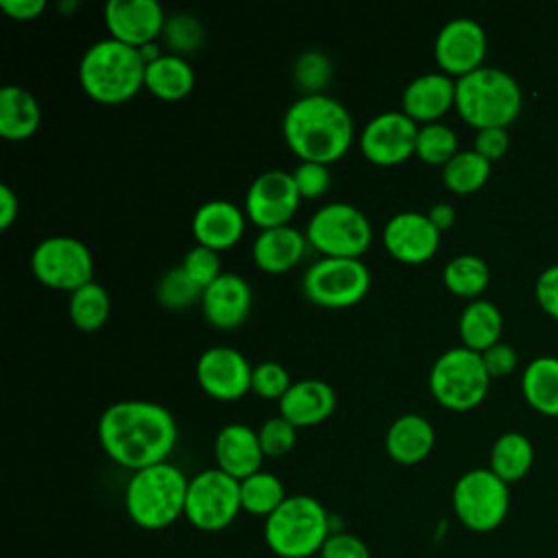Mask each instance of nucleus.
I'll return each instance as SVG.
<instances>
[{"mask_svg":"<svg viewBox=\"0 0 558 558\" xmlns=\"http://www.w3.org/2000/svg\"><path fill=\"white\" fill-rule=\"evenodd\" d=\"M508 131L504 126H488L475 133L473 150H477L488 161H495L508 150Z\"/></svg>","mask_w":558,"mask_h":558,"instance_id":"obj_44","label":"nucleus"},{"mask_svg":"<svg viewBox=\"0 0 558 558\" xmlns=\"http://www.w3.org/2000/svg\"><path fill=\"white\" fill-rule=\"evenodd\" d=\"M203 290L190 279L183 266L168 268L157 281V301L170 310L187 307L194 301H201Z\"/></svg>","mask_w":558,"mask_h":558,"instance_id":"obj_38","label":"nucleus"},{"mask_svg":"<svg viewBox=\"0 0 558 558\" xmlns=\"http://www.w3.org/2000/svg\"><path fill=\"white\" fill-rule=\"evenodd\" d=\"M305 238L323 257H360L371 246L373 227L362 209L336 201L312 214Z\"/></svg>","mask_w":558,"mask_h":558,"instance_id":"obj_8","label":"nucleus"},{"mask_svg":"<svg viewBox=\"0 0 558 558\" xmlns=\"http://www.w3.org/2000/svg\"><path fill=\"white\" fill-rule=\"evenodd\" d=\"M257 436H259V445H262L264 456L279 458V456H286L294 447V442H296V427L288 418H283L279 414V416L266 418L259 425Z\"/></svg>","mask_w":558,"mask_h":558,"instance_id":"obj_39","label":"nucleus"},{"mask_svg":"<svg viewBox=\"0 0 558 558\" xmlns=\"http://www.w3.org/2000/svg\"><path fill=\"white\" fill-rule=\"evenodd\" d=\"M486 33L473 17L458 15L447 20L434 39V57L447 74H469L482 65Z\"/></svg>","mask_w":558,"mask_h":558,"instance_id":"obj_15","label":"nucleus"},{"mask_svg":"<svg viewBox=\"0 0 558 558\" xmlns=\"http://www.w3.org/2000/svg\"><path fill=\"white\" fill-rule=\"evenodd\" d=\"M301 194L286 170H266L257 174L244 196V214L262 229L288 225L299 207Z\"/></svg>","mask_w":558,"mask_h":558,"instance_id":"obj_14","label":"nucleus"},{"mask_svg":"<svg viewBox=\"0 0 558 558\" xmlns=\"http://www.w3.org/2000/svg\"><path fill=\"white\" fill-rule=\"evenodd\" d=\"M253 366L242 351L216 344L205 349L196 360V379L201 388L222 401H231L251 390Z\"/></svg>","mask_w":558,"mask_h":558,"instance_id":"obj_16","label":"nucleus"},{"mask_svg":"<svg viewBox=\"0 0 558 558\" xmlns=\"http://www.w3.org/2000/svg\"><path fill=\"white\" fill-rule=\"evenodd\" d=\"M31 268L35 277L57 290H76L92 279L94 259L81 240L72 235L44 238L31 255Z\"/></svg>","mask_w":558,"mask_h":558,"instance_id":"obj_12","label":"nucleus"},{"mask_svg":"<svg viewBox=\"0 0 558 558\" xmlns=\"http://www.w3.org/2000/svg\"><path fill=\"white\" fill-rule=\"evenodd\" d=\"M521 388L532 408L545 414H558V357H534L523 368Z\"/></svg>","mask_w":558,"mask_h":558,"instance_id":"obj_29","label":"nucleus"},{"mask_svg":"<svg viewBox=\"0 0 558 558\" xmlns=\"http://www.w3.org/2000/svg\"><path fill=\"white\" fill-rule=\"evenodd\" d=\"M329 534V514L310 495H288L264 519L266 545L279 558H310L320 554Z\"/></svg>","mask_w":558,"mask_h":558,"instance_id":"obj_6","label":"nucleus"},{"mask_svg":"<svg viewBox=\"0 0 558 558\" xmlns=\"http://www.w3.org/2000/svg\"><path fill=\"white\" fill-rule=\"evenodd\" d=\"M401 105L414 122H436L451 105H456V81L442 70L423 72L403 87Z\"/></svg>","mask_w":558,"mask_h":558,"instance_id":"obj_20","label":"nucleus"},{"mask_svg":"<svg viewBox=\"0 0 558 558\" xmlns=\"http://www.w3.org/2000/svg\"><path fill=\"white\" fill-rule=\"evenodd\" d=\"M161 37L168 46V52L185 57V54L198 50V46L203 44V26L192 13L179 11V13L166 15Z\"/></svg>","mask_w":558,"mask_h":558,"instance_id":"obj_36","label":"nucleus"},{"mask_svg":"<svg viewBox=\"0 0 558 558\" xmlns=\"http://www.w3.org/2000/svg\"><path fill=\"white\" fill-rule=\"evenodd\" d=\"M41 111L37 98L20 85L0 89V133L7 140H24L39 126Z\"/></svg>","mask_w":558,"mask_h":558,"instance_id":"obj_27","label":"nucleus"},{"mask_svg":"<svg viewBox=\"0 0 558 558\" xmlns=\"http://www.w3.org/2000/svg\"><path fill=\"white\" fill-rule=\"evenodd\" d=\"M429 390L449 410H471L488 392L490 375L482 353L469 347L445 349L429 368Z\"/></svg>","mask_w":558,"mask_h":558,"instance_id":"obj_7","label":"nucleus"},{"mask_svg":"<svg viewBox=\"0 0 558 558\" xmlns=\"http://www.w3.org/2000/svg\"><path fill=\"white\" fill-rule=\"evenodd\" d=\"M490 279V270L486 262L473 253H462L451 257L442 268L445 286L458 296H475L480 294Z\"/></svg>","mask_w":558,"mask_h":558,"instance_id":"obj_34","label":"nucleus"},{"mask_svg":"<svg viewBox=\"0 0 558 558\" xmlns=\"http://www.w3.org/2000/svg\"><path fill=\"white\" fill-rule=\"evenodd\" d=\"M501 312L499 307L488 299H471L458 320L460 338L464 347L473 351H486L490 344L499 342L501 333Z\"/></svg>","mask_w":558,"mask_h":558,"instance_id":"obj_28","label":"nucleus"},{"mask_svg":"<svg viewBox=\"0 0 558 558\" xmlns=\"http://www.w3.org/2000/svg\"><path fill=\"white\" fill-rule=\"evenodd\" d=\"M536 299L543 310L558 318V264L547 266L536 279Z\"/></svg>","mask_w":558,"mask_h":558,"instance_id":"obj_46","label":"nucleus"},{"mask_svg":"<svg viewBox=\"0 0 558 558\" xmlns=\"http://www.w3.org/2000/svg\"><path fill=\"white\" fill-rule=\"evenodd\" d=\"M418 124L403 109L373 116L360 133L362 155L377 166H395L414 155Z\"/></svg>","mask_w":558,"mask_h":558,"instance_id":"obj_13","label":"nucleus"},{"mask_svg":"<svg viewBox=\"0 0 558 558\" xmlns=\"http://www.w3.org/2000/svg\"><path fill=\"white\" fill-rule=\"evenodd\" d=\"M137 50H140L144 63H150V61H155V59H159V57L163 54L161 48H159V44H157V39H155V41H148V44H144V46H140Z\"/></svg>","mask_w":558,"mask_h":558,"instance_id":"obj_50","label":"nucleus"},{"mask_svg":"<svg viewBox=\"0 0 558 558\" xmlns=\"http://www.w3.org/2000/svg\"><path fill=\"white\" fill-rule=\"evenodd\" d=\"M482 360L490 377L506 375L517 366V351L508 342H495L482 351Z\"/></svg>","mask_w":558,"mask_h":558,"instance_id":"obj_45","label":"nucleus"},{"mask_svg":"<svg viewBox=\"0 0 558 558\" xmlns=\"http://www.w3.org/2000/svg\"><path fill=\"white\" fill-rule=\"evenodd\" d=\"M436 440L434 425L416 412L397 416L386 432V451L399 464H416L432 451Z\"/></svg>","mask_w":558,"mask_h":558,"instance_id":"obj_25","label":"nucleus"},{"mask_svg":"<svg viewBox=\"0 0 558 558\" xmlns=\"http://www.w3.org/2000/svg\"><path fill=\"white\" fill-rule=\"evenodd\" d=\"M102 13L109 37L135 48L155 41L166 24L163 7L157 0H109Z\"/></svg>","mask_w":558,"mask_h":558,"instance_id":"obj_18","label":"nucleus"},{"mask_svg":"<svg viewBox=\"0 0 558 558\" xmlns=\"http://www.w3.org/2000/svg\"><path fill=\"white\" fill-rule=\"evenodd\" d=\"M440 242V231L416 209H403L388 218L384 227V244L392 257L405 264H421L429 259Z\"/></svg>","mask_w":558,"mask_h":558,"instance_id":"obj_17","label":"nucleus"},{"mask_svg":"<svg viewBox=\"0 0 558 558\" xmlns=\"http://www.w3.org/2000/svg\"><path fill=\"white\" fill-rule=\"evenodd\" d=\"M451 506L464 527L473 532H490L499 527L508 514L510 490L488 466H477L456 480Z\"/></svg>","mask_w":558,"mask_h":558,"instance_id":"obj_9","label":"nucleus"},{"mask_svg":"<svg viewBox=\"0 0 558 558\" xmlns=\"http://www.w3.org/2000/svg\"><path fill=\"white\" fill-rule=\"evenodd\" d=\"M458 153V135L445 122H427L418 126L414 155L425 163H447Z\"/></svg>","mask_w":558,"mask_h":558,"instance_id":"obj_35","label":"nucleus"},{"mask_svg":"<svg viewBox=\"0 0 558 558\" xmlns=\"http://www.w3.org/2000/svg\"><path fill=\"white\" fill-rule=\"evenodd\" d=\"M290 373L279 362L266 360L253 366L251 390L264 399H281L290 388Z\"/></svg>","mask_w":558,"mask_h":558,"instance_id":"obj_41","label":"nucleus"},{"mask_svg":"<svg viewBox=\"0 0 558 558\" xmlns=\"http://www.w3.org/2000/svg\"><path fill=\"white\" fill-rule=\"evenodd\" d=\"M17 207L20 203L15 192L7 183H2L0 185V229H7L17 218Z\"/></svg>","mask_w":558,"mask_h":558,"instance_id":"obj_48","label":"nucleus"},{"mask_svg":"<svg viewBox=\"0 0 558 558\" xmlns=\"http://www.w3.org/2000/svg\"><path fill=\"white\" fill-rule=\"evenodd\" d=\"M192 233L207 248H229L244 233V211L231 201L211 198L194 211Z\"/></svg>","mask_w":558,"mask_h":558,"instance_id":"obj_22","label":"nucleus"},{"mask_svg":"<svg viewBox=\"0 0 558 558\" xmlns=\"http://www.w3.org/2000/svg\"><path fill=\"white\" fill-rule=\"evenodd\" d=\"M427 218L434 222V227H436L438 231H445V229H449V227L453 225V220H456V209H453L449 203L438 201V203H434V205L427 209Z\"/></svg>","mask_w":558,"mask_h":558,"instance_id":"obj_49","label":"nucleus"},{"mask_svg":"<svg viewBox=\"0 0 558 558\" xmlns=\"http://www.w3.org/2000/svg\"><path fill=\"white\" fill-rule=\"evenodd\" d=\"M242 510L240 480L222 469H203L190 477L183 517L203 532L225 530Z\"/></svg>","mask_w":558,"mask_h":558,"instance_id":"obj_10","label":"nucleus"},{"mask_svg":"<svg viewBox=\"0 0 558 558\" xmlns=\"http://www.w3.org/2000/svg\"><path fill=\"white\" fill-rule=\"evenodd\" d=\"M336 408V392L323 379L292 381L286 395L279 399V414L294 427H307L323 423Z\"/></svg>","mask_w":558,"mask_h":558,"instance_id":"obj_23","label":"nucleus"},{"mask_svg":"<svg viewBox=\"0 0 558 558\" xmlns=\"http://www.w3.org/2000/svg\"><path fill=\"white\" fill-rule=\"evenodd\" d=\"M187 484L185 473L170 462L133 471L124 488L126 514L144 530L168 527L185 512Z\"/></svg>","mask_w":558,"mask_h":558,"instance_id":"obj_4","label":"nucleus"},{"mask_svg":"<svg viewBox=\"0 0 558 558\" xmlns=\"http://www.w3.org/2000/svg\"><path fill=\"white\" fill-rule=\"evenodd\" d=\"M521 87L517 78L493 65H480L477 70L456 78V109L471 126H508L521 111Z\"/></svg>","mask_w":558,"mask_h":558,"instance_id":"obj_5","label":"nucleus"},{"mask_svg":"<svg viewBox=\"0 0 558 558\" xmlns=\"http://www.w3.org/2000/svg\"><path fill=\"white\" fill-rule=\"evenodd\" d=\"M177 436L172 412L148 399L116 401L98 418V440L105 453L131 471L166 462Z\"/></svg>","mask_w":558,"mask_h":558,"instance_id":"obj_1","label":"nucleus"},{"mask_svg":"<svg viewBox=\"0 0 558 558\" xmlns=\"http://www.w3.org/2000/svg\"><path fill=\"white\" fill-rule=\"evenodd\" d=\"M286 497L288 495L283 490V484L275 473L259 469L257 473L240 480L242 510L253 517H270Z\"/></svg>","mask_w":558,"mask_h":558,"instance_id":"obj_31","label":"nucleus"},{"mask_svg":"<svg viewBox=\"0 0 558 558\" xmlns=\"http://www.w3.org/2000/svg\"><path fill=\"white\" fill-rule=\"evenodd\" d=\"M253 303L251 286L238 272H222L201 294L203 316L220 329H233L248 316Z\"/></svg>","mask_w":558,"mask_h":558,"instance_id":"obj_19","label":"nucleus"},{"mask_svg":"<svg viewBox=\"0 0 558 558\" xmlns=\"http://www.w3.org/2000/svg\"><path fill=\"white\" fill-rule=\"evenodd\" d=\"M371 272L360 257H320L303 275V294L323 307H349L362 301Z\"/></svg>","mask_w":558,"mask_h":558,"instance_id":"obj_11","label":"nucleus"},{"mask_svg":"<svg viewBox=\"0 0 558 558\" xmlns=\"http://www.w3.org/2000/svg\"><path fill=\"white\" fill-rule=\"evenodd\" d=\"M320 558H371L366 543L349 532H331L318 554Z\"/></svg>","mask_w":558,"mask_h":558,"instance_id":"obj_43","label":"nucleus"},{"mask_svg":"<svg viewBox=\"0 0 558 558\" xmlns=\"http://www.w3.org/2000/svg\"><path fill=\"white\" fill-rule=\"evenodd\" d=\"M218 469L235 480H244L262 469L264 451L259 445L257 429L244 423H227L214 442Z\"/></svg>","mask_w":558,"mask_h":558,"instance_id":"obj_21","label":"nucleus"},{"mask_svg":"<svg viewBox=\"0 0 558 558\" xmlns=\"http://www.w3.org/2000/svg\"><path fill=\"white\" fill-rule=\"evenodd\" d=\"M144 87L163 100H179L194 87L192 63L174 52H163L159 59L146 63Z\"/></svg>","mask_w":558,"mask_h":558,"instance_id":"obj_26","label":"nucleus"},{"mask_svg":"<svg viewBox=\"0 0 558 558\" xmlns=\"http://www.w3.org/2000/svg\"><path fill=\"white\" fill-rule=\"evenodd\" d=\"M0 7L15 20H35L44 13L46 0H0Z\"/></svg>","mask_w":558,"mask_h":558,"instance_id":"obj_47","label":"nucleus"},{"mask_svg":"<svg viewBox=\"0 0 558 558\" xmlns=\"http://www.w3.org/2000/svg\"><path fill=\"white\" fill-rule=\"evenodd\" d=\"M307 238L292 225L259 229L253 240L251 255L253 262L266 272L290 270L305 253Z\"/></svg>","mask_w":558,"mask_h":558,"instance_id":"obj_24","label":"nucleus"},{"mask_svg":"<svg viewBox=\"0 0 558 558\" xmlns=\"http://www.w3.org/2000/svg\"><path fill=\"white\" fill-rule=\"evenodd\" d=\"M488 469L497 473L506 484L521 480L534 460V447L521 432H504L490 447Z\"/></svg>","mask_w":558,"mask_h":558,"instance_id":"obj_30","label":"nucleus"},{"mask_svg":"<svg viewBox=\"0 0 558 558\" xmlns=\"http://www.w3.org/2000/svg\"><path fill=\"white\" fill-rule=\"evenodd\" d=\"M292 179L299 187L301 198H316L327 192L331 185V172L327 163L318 161H299L292 170Z\"/></svg>","mask_w":558,"mask_h":558,"instance_id":"obj_42","label":"nucleus"},{"mask_svg":"<svg viewBox=\"0 0 558 558\" xmlns=\"http://www.w3.org/2000/svg\"><path fill=\"white\" fill-rule=\"evenodd\" d=\"M181 266L201 290H205L211 281H216L222 275L218 251L207 248L203 244H194L192 248H187Z\"/></svg>","mask_w":558,"mask_h":558,"instance_id":"obj_40","label":"nucleus"},{"mask_svg":"<svg viewBox=\"0 0 558 558\" xmlns=\"http://www.w3.org/2000/svg\"><path fill=\"white\" fill-rule=\"evenodd\" d=\"M146 63L135 46L102 37L87 46L78 61L81 87L100 102L129 100L144 87Z\"/></svg>","mask_w":558,"mask_h":558,"instance_id":"obj_3","label":"nucleus"},{"mask_svg":"<svg viewBox=\"0 0 558 558\" xmlns=\"http://www.w3.org/2000/svg\"><path fill=\"white\" fill-rule=\"evenodd\" d=\"M281 131L290 150L301 161L331 163L353 142V118L349 109L329 94H303L283 113Z\"/></svg>","mask_w":558,"mask_h":558,"instance_id":"obj_2","label":"nucleus"},{"mask_svg":"<svg viewBox=\"0 0 558 558\" xmlns=\"http://www.w3.org/2000/svg\"><path fill=\"white\" fill-rule=\"evenodd\" d=\"M109 292L98 281H89L70 294L68 312L72 323L83 331H94L109 318Z\"/></svg>","mask_w":558,"mask_h":558,"instance_id":"obj_32","label":"nucleus"},{"mask_svg":"<svg viewBox=\"0 0 558 558\" xmlns=\"http://www.w3.org/2000/svg\"><path fill=\"white\" fill-rule=\"evenodd\" d=\"M331 61L320 50H305L294 59L292 78L303 89V94H323L331 81Z\"/></svg>","mask_w":558,"mask_h":558,"instance_id":"obj_37","label":"nucleus"},{"mask_svg":"<svg viewBox=\"0 0 558 558\" xmlns=\"http://www.w3.org/2000/svg\"><path fill=\"white\" fill-rule=\"evenodd\" d=\"M490 174V161L477 150H458L442 166V181L456 194H469L484 185Z\"/></svg>","mask_w":558,"mask_h":558,"instance_id":"obj_33","label":"nucleus"}]
</instances>
